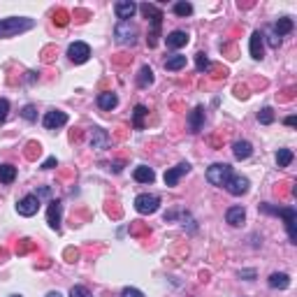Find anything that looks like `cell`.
Here are the masks:
<instances>
[{
    "label": "cell",
    "mask_w": 297,
    "mask_h": 297,
    "mask_svg": "<svg viewBox=\"0 0 297 297\" xmlns=\"http://www.w3.org/2000/svg\"><path fill=\"white\" fill-rule=\"evenodd\" d=\"M33 26H35V21L28 17L0 19V38H14V35H21L26 30H30Z\"/></svg>",
    "instance_id": "3"
},
{
    "label": "cell",
    "mask_w": 297,
    "mask_h": 297,
    "mask_svg": "<svg viewBox=\"0 0 297 297\" xmlns=\"http://www.w3.org/2000/svg\"><path fill=\"white\" fill-rule=\"evenodd\" d=\"M7 114H10V100L0 98V126L7 121Z\"/></svg>",
    "instance_id": "44"
},
{
    "label": "cell",
    "mask_w": 297,
    "mask_h": 297,
    "mask_svg": "<svg viewBox=\"0 0 297 297\" xmlns=\"http://www.w3.org/2000/svg\"><path fill=\"white\" fill-rule=\"evenodd\" d=\"M135 12H137V5L130 3V0H121V3L114 5V14H116V19H121V21H130V19L135 17Z\"/></svg>",
    "instance_id": "14"
},
{
    "label": "cell",
    "mask_w": 297,
    "mask_h": 297,
    "mask_svg": "<svg viewBox=\"0 0 297 297\" xmlns=\"http://www.w3.org/2000/svg\"><path fill=\"white\" fill-rule=\"evenodd\" d=\"M54 58H56V47H54V44L44 47V49H42V63H47V65H49V63H54Z\"/></svg>",
    "instance_id": "40"
},
{
    "label": "cell",
    "mask_w": 297,
    "mask_h": 297,
    "mask_svg": "<svg viewBox=\"0 0 297 297\" xmlns=\"http://www.w3.org/2000/svg\"><path fill=\"white\" fill-rule=\"evenodd\" d=\"M248 179L246 176H242V174H232L230 179H228V183L223 188H226L230 195H244V193H248Z\"/></svg>",
    "instance_id": "10"
},
{
    "label": "cell",
    "mask_w": 297,
    "mask_h": 297,
    "mask_svg": "<svg viewBox=\"0 0 297 297\" xmlns=\"http://www.w3.org/2000/svg\"><path fill=\"white\" fill-rule=\"evenodd\" d=\"M12 297H21V295H12Z\"/></svg>",
    "instance_id": "60"
},
{
    "label": "cell",
    "mask_w": 297,
    "mask_h": 297,
    "mask_svg": "<svg viewBox=\"0 0 297 297\" xmlns=\"http://www.w3.org/2000/svg\"><path fill=\"white\" fill-rule=\"evenodd\" d=\"M239 279L253 281V279H255V270H239Z\"/></svg>",
    "instance_id": "49"
},
{
    "label": "cell",
    "mask_w": 297,
    "mask_h": 297,
    "mask_svg": "<svg viewBox=\"0 0 297 297\" xmlns=\"http://www.w3.org/2000/svg\"><path fill=\"white\" fill-rule=\"evenodd\" d=\"M204 75H209L211 79L220 82V79H226V77H228V67H226V65H218V63H211L209 70L204 72Z\"/></svg>",
    "instance_id": "30"
},
{
    "label": "cell",
    "mask_w": 297,
    "mask_h": 297,
    "mask_svg": "<svg viewBox=\"0 0 297 297\" xmlns=\"http://www.w3.org/2000/svg\"><path fill=\"white\" fill-rule=\"evenodd\" d=\"M188 40H191V35H188L186 30H172V33L165 38V42H167L170 49H181V47L188 44Z\"/></svg>",
    "instance_id": "17"
},
{
    "label": "cell",
    "mask_w": 297,
    "mask_h": 297,
    "mask_svg": "<svg viewBox=\"0 0 297 297\" xmlns=\"http://www.w3.org/2000/svg\"><path fill=\"white\" fill-rule=\"evenodd\" d=\"M246 220V211H244V207H230V209L226 211V223L232 228H239Z\"/></svg>",
    "instance_id": "18"
},
{
    "label": "cell",
    "mask_w": 297,
    "mask_h": 297,
    "mask_svg": "<svg viewBox=\"0 0 297 297\" xmlns=\"http://www.w3.org/2000/svg\"><path fill=\"white\" fill-rule=\"evenodd\" d=\"M112 63H114V65H119V67H126V65H130V63H132V56H128V54H116L114 58H112Z\"/></svg>",
    "instance_id": "43"
},
{
    "label": "cell",
    "mask_w": 297,
    "mask_h": 297,
    "mask_svg": "<svg viewBox=\"0 0 297 297\" xmlns=\"http://www.w3.org/2000/svg\"><path fill=\"white\" fill-rule=\"evenodd\" d=\"M109 142H112V137L107 135V130H102V128H98V126L91 130V148L102 151V148L109 146Z\"/></svg>",
    "instance_id": "13"
},
{
    "label": "cell",
    "mask_w": 297,
    "mask_h": 297,
    "mask_svg": "<svg viewBox=\"0 0 297 297\" xmlns=\"http://www.w3.org/2000/svg\"><path fill=\"white\" fill-rule=\"evenodd\" d=\"M132 176H135V181H137V183H154L156 181V172L151 170V167H146V165L135 167Z\"/></svg>",
    "instance_id": "20"
},
{
    "label": "cell",
    "mask_w": 297,
    "mask_h": 297,
    "mask_svg": "<svg viewBox=\"0 0 297 297\" xmlns=\"http://www.w3.org/2000/svg\"><path fill=\"white\" fill-rule=\"evenodd\" d=\"M172 10H174L176 17H191V14H193V5H191V3H174V7H172Z\"/></svg>",
    "instance_id": "36"
},
{
    "label": "cell",
    "mask_w": 297,
    "mask_h": 297,
    "mask_svg": "<svg viewBox=\"0 0 297 297\" xmlns=\"http://www.w3.org/2000/svg\"><path fill=\"white\" fill-rule=\"evenodd\" d=\"M47 297H63V295L58 290H51V292H47Z\"/></svg>",
    "instance_id": "59"
},
{
    "label": "cell",
    "mask_w": 297,
    "mask_h": 297,
    "mask_svg": "<svg viewBox=\"0 0 297 297\" xmlns=\"http://www.w3.org/2000/svg\"><path fill=\"white\" fill-rule=\"evenodd\" d=\"M128 230H130L132 237H137V239H146V237L151 235V228H148L146 223H142V220H132Z\"/></svg>",
    "instance_id": "24"
},
{
    "label": "cell",
    "mask_w": 297,
    "mask_h": 297,
    "mask_svg": "<svg viewBox=\"0 0 297 297\" xmlns=\"http://www.w3.org/2000/svg\"><path fill=\"white\" fill-rule=\"evenodd\" d=\"M267 42H270V47H272V49H279V44H281V38H276V35L272 33L270 38H267Z\"/></svg>",
    "instance_id": "53"
},
{
    "label": "cell",
    "mask_w": 297,
    "mask_h": 297,
    "mask_svg": "<svg viewBox=\"0 0 297 297\" xmlns=\"http://www.w3.org/2000/svg\"><path fill=\"white\" fill-rule=\"evenodd\" d=\"M232 154H235L237 160H246L253 154V146H251V142H246V139H239V142H235V146H232Z\"/></svg>",
    "instance_id": "21"
},
{
    "label": "cell",
    "mask_w": 297,
    "mask_h": 297,
    "mask_svg": "<svg viewBox=\"0 0 297 297\" xmlns=\"http://www.w3.org/2000/svg\"><path fill=\"white\" fill-rule=\"evenodd\" d=\"M35 248H38V244H35L33 239H19V242L14 244V253L26 255V253H30V251H35Z\"/></svg>",
    "instance_id": "28"
},
{
    "label": "cell",
    "mask_w": 297,
    "mask_h": 297,
    "mask_svg": "<svg viewBox=\"0 0 297 297\" xmlns=\"http://www.w3.org/2000/svg\"><path fill=\"white\" fill-rule=\"evenodd\" d=\"M260 211H263V214H270V216H281V218L286 220L288 239H290L292 244H297V228H295L297 211H295V207H276V204L265 202V204H260Z\"/></svg>",
    "instance_id": "1"
},
{
    "label": "cell",
    "mask_w": 297,
    "mask_h": 297,
    "mask_svg": "<svg viewBox=\"0 0 297 297\" xmlns=\"http://www.w3.org/2000/svg\"><path fill=\"white\" fill-rule=\"evenodd\" d=\"M61 218H63V204L61 200H51L49 209H47V223H49L51 230H61Z\"/></svg>",
    "instance_id": "9"
},
{
    "label": "cell",
    "mask_w": 297,
    "mask_h": 297,
    "mask_svg": "<svg viewBox=\"0 0 297 297\" xmlns=\"http://www.w3.org/2000/svg\"><path fill=\"white\" fill-rule=\"evenodd\" d=\"M70 142H82V130H79V128L70 130Z\"/></svg>",
    "instance_id": "54"
},
{
    "label": "cell",
    "mask_w": 297,
    "mask_h": 297,
    "mask_svg": "<svg viewBox=\"0 0 297 297\" xmlns=\"http://www.w3.org/2000/svg\"><path fill=\"white\" fill-rule=\"evenodd\" d=\"M230 176H232V167L228 165V163H214V165L207 170V181H209L211 186H218V188L226 186Z\"/></svg>",
    "instance_id": "5"
},
{
    "label": "cell",
    "mask_w": 297,
    "mask_h": 297,
    "mask_svg": "<svg viewBox=\"0 0 297 297\" xmlns=\"http://www.w3.org/2000/svg\"><path fill=\"white\" fill-rule=\"evenodd\" d=\"M154 84V70L148 65H144L142 70H139V75H137V86L139 88H148Z\"/></svg>",
    "instance_id": "26"
},
{
    "label": "cell",
    "mask_w": 297,
    "mask_h": 297,
    "mask_svg": "<svg viewBox=\"0 0 297 297\" xmlns=\"http://www.w3.org/2000/svg\"><path fill=\"white\" fill-rule=\"evenodd\" d=\"M270 286L279 288V290H286V288H290V276H288L286 272H274V274L270 276Z\"/></svg>",
    "instance_id": "22"
},
{
    "label": "cell",
    "mask_w": 297,
    "mask_h": 297,
    "mask_svg": "<svg viewBox=\"0 0 297 297\" xmlns=\"http://www.w3.org/2000/svg\"><path fill=\"white\" fill-rule=\"evenodd\" d=\"M70 297H93V295L88 292V288H86V286H72Z\"/></svg>",
    "instance_id": "45"
},
{
    "label": "cell",
    "mask_w": 297,
    "mask_h": 297,
    "mask_svg": "<svg viewBox=\"0 0 297 297\" xmlns=\"http://www.w3.org/2000/svg\"><path fill=\"white\" fill-rule=\"evenodd\" d=\"M105 211H107V216L114 220H119L123 216V209H121V204H119V200H107Z\"/></svg>",
    "instance_id": "29"
},
{
    "label": "cell",
    "mask_w": 297,
    "mask_h": 297,
    "mask_svg": "<svg viewBox=\"0 0 297 297\" xmlns=\"http://www.w3.org/2000/svg\"><path fill=\"white\" fill-rule=\"evenodd\" d=\"M220 51H223V54H226V58H230V61H235V58H237V47H235V44H230V42L220 44Z\"/></svg>",
    "instance_id": "42"
},
{
    "label": "cell",
    "mask_w": 297,
    "mask_h": 297,
    "mask_svg": "<svg viewBox=\"0 0 297 297\" xmlns=\"http://www.w3.org/2000/svg\"><path fill=\"white\" fill-rule=\"evenodd\" d=\"M232 91H235V95L239 100H248V95H251V88H248L246 84H235V88H232Z\"/></svg>",
    "instance_id": "39"
},
{
    "label": "cell",
    "mask_w": 297,
    "mask_h": 297,
    "mask_svg": "<svg viewBox=\"0 0 297 297\" xmlns=\"http://www.w3.org/2000/svg\"><path fill=\"white\" fill-rule=\"evenodd\" d=\"M65 123H67V114H65V112H61V109L47 112V114H44V119H42V126L47 128V130H56V128L65 126Z\"/></svg>",
    "instance_id": "11"
},
{
    "label": "cell",
    "mask_w": 297,
    "mask_h": 297,
    "mask_svg": "<svg viewBox=\"0 0 297 297\" xmlns=\"http://www.w3.org/2000/svg\"><path fill=\"white\" fill-rule=\"evenodd\" d=\"M121 297H144V292L137 290V288H123Z\"/></svg>",
    "instance_id": "48"
},
{
    "label": "cell",
    "mask_w": 297,
    "mask_h": 297,
    "mask_svg": "<svg viewBox=\"0 0 297 297\" xmlns=\"http://www.w3.org/2000/svg\"><path fill=\"white\" fill-rule=\"evenodd\" d=\"M54 167H58V163H56V158H47L42 163V170H54Z\"/></svg>",
    "instance_id": "51"
},
{
    "label": "cell",
    "mask_w": 297,
    "mask_h": 297,
    "mask_svg": "<svg viewBox=\"0 0 297 297\" xmlns=\"http://www.w3.org/2000/svg\"><path fill=\"white\" fill-rule=\"evenodd\" d=\"M295 123H297V119H295V116H288V119H286V126H295Z\"/></svg>",
    "instance_id": "58"
},
{
    "label": "cell",
    "mask_w": 297,
    "mask_h": 297,
    "mask_svg": "<svg viewBox=\"0 0 297 297\" xmlns=\"http://www.w3.org/2000/svg\"><path fill=\"white\" fill-rule=\"evenodd\" d=\"M258 121L263 123V126H270V123H274V109H272V107H263V109L258 112Z\"/></svg>",
    "instance_id": "35"
},
{
    "label": "cell",
    "mask_w": 297,
    "mask_h": 297,
    "mask_svg": "<svg viewBox=\"0 0 297 297\" xmlns=\"http://www.w3.org/2000/svg\"><path fill=\"white\" fill-rule=\"evenodd\" d=\"M295 98V86H290V88H286V95H281V102H288V100H292Z\"/></svg>",
    "instance_id": "50"
},
{
    "label": "cell",
    "mask_w": 297,
    "mask_h": 297,
    "mask_svg": "<svg viewBox=\"0 0 297 297\" xmlns=\"http://www.w3.org/2000/svg\"><path fill=\"white\" fill-rule=\"evenodd\" d=\"M35 195H38V200H42V198H49V195H51V191H49L47 186H44V188H40V191L35 193Z\"/></svg>",
    "instance_id": "55"
},
{
    "label": "cell",
    "mask_w": 297,
    "mask_h": 297,
    "mask_svg": "<svg viewBox=\"0 0 297 297\" xmlns=\"http://www.w3.org/2000/svg\"><path fill=\"white\" fill-rule=\"evenodd\" d=\"M148 114V109L144 105H137L132 109V128L135 130H144V116Z\"/></svg>",
    "instance_id": "25"
},
{
    "label": "cell",
    "mask_w": 297,
    "mask_h": 297,
    "mask_svg": "<svg viewBox=\"0 0 297 297\" xmlns=\"http://www.w3.org/2000/svg\"><path fill=\"white\" fill-rule=\"evenodd\" d=\"M70 17L75 19V21H77V23H84L88 17H91V12H88V10H75V12H72V14H70Z\"/></svg>",
    "instance_id": "46"
},
{
    "label": "cell",
    "mask_w": 297,
    "mask_h": 297,
    "mask_svg": "<svg viewBox=\"0 0 297 297\" xmlns=\"http://www.w3.org/2000/svg\"><path fill=\"white\" fill-rule=\"evenodd\" d=\"M248 49H251V58H255V61H263V56H265V35L260 33V30H255V33L251 35Z\"/></svg>",
    "instance_id": "15"
},
{
    "label": "cell",
    "mask_w": 297,
    "mask_h": 297,
    "mask_svg": "<svg viewBox=\"0 0 297 297\" xmlns=\"http://www.w3.org/2000/svg\"><path fill=\"white\" fill-rule=\"evenodd\" d=\"M274 30H276V38H281V35H288L292 30V19H288V17H281L279 21H276V26H274Z\"/></svg>",
    "instance_id": "31"
},
{
    "label": "cell",
    "mask_w": 297,
    "mask_h": 297,
    "mask_svg": "<svg viewBox=\"0 0 297 297\" xmlns=\"http://www.w3.org/2000/svg\"><path fill=\"white\" fill-rule=\"evenodd\" d=\"M17 179V167L5 163V165H0V183H12Z\"/></svg>",
    "instance_id": "27"
},
{
    "label": "cell",
    "mask_w": 297,
    "mask_h": 297,
    "mask_svg": "<svg viewBox=\"0 0 297 297\" xmlns=\"http://www.w3.org/2000/svg\"><path fill=\"white\" fill-rule=\"evenodd\" d=\"M70 12H67V10H63V7H58V10H56L54 12V23H56V26H61V28H65L67 26V23H70Z\"/></svg>",
    "instance_id": "34"
},
{
    "label": "cell",
    "mask_w": 297,
    "mask_h": 297,
    "mask_svg": "<svg viewBox=\"0 0 297 297\" xmlns=\"http://www.w3.org/2000/svg\"><path fill=\"white\" fill-rule=\"evenodd\" d=\"M139 10H142V14L151 21V30H148V38H146V44L148 49H154L156 44H158V38H160V26H163V10L156 5H151V3H144V5H139Z\"/></svg>",
    "instance_id": "2"
},
{
    "label": "cell",
    "mask_w": 297,
    "mask_h": 297,
    "mask_svg": "<svg viewBox=\"0 0 297 297\" xmlns=\"http://www.w3.org/2000/svg\"><path fill=\"white\" fill-rule=\"evenodd\" d=\"M7 258H10V251H7L5 246H0V265L7 263Z\"/></svg>",
    "instance_id": "56"
},
{
    "label": "cell",
    "mask_w": 297,
    "mask_h": 297,
    "mask_svg": "<svg viewBox=\"0 0 297 297\" xmlns=\"http://www.w3.org/2000/svg\"><path fill=\"white\" fill-rule=\"evenodd\" d=\"M21 116H23V119H26V121L35 123V121H38V109H35L33 105H26V107H23V109H21Z\"/></svg>",
    "instance_id": "41"
},
{
    "label": "cell",
    "mask_w": 297,
    "mask_h": 297,
    "mask_svg": "<svg viewBox=\"0 0 297 297\" xmlns=\"http://www.w3.org/2000/svg\"><path fill=\"white\" fill-rule=\"evenodd\" d=\"M40 154H42V146H40V142H28L26 144V151H23L26 160H38Z\"/></svg>",
    "instance_id": "33"
},
{
    "label": "cell",
    "mask_w": 297,
    "mask_h": 297,
    "mask_svg": "<svg viewBox=\"0 0 297 297\" xmlns=\"http://www.w3.org/2000/svg\"><path fill=\"white\" fill-rule=\"evenodd\" d=\"M188 172H191V163H186V160H183V163H179L176 167L165 170V176H163V179H165V186H176V183H179V179H181L183 174H188Z\"/></svg>",
    "instance_id": "12"
},
{
    "label": "cell",
    "mask_w": 297,
    "mask_h": 297,
    "mask_svg": "<svg viewBox=\"0 0 297 297\" xmlns=\"http://www.w3.org/2000/svg\"><path fill=\"white\" fill-rule=\"evenodd\" d=\"M49 265H51V258H42V263H40L38 267H40V270H47Z\"/></svg>",
    "instance_id": "57"
},
{
    "label": "cell",
    "mask_w": 297,
    "mask_h": 297,
    "mask_svg": "<svg viewBox=\"0 0 297 297\" xmlns=\"http://www.w3.org/2000/svg\"><path fill=\"white\" fill-rule=\"evenodd\" d=\"M183 67H186V56L174 54V56H167L165 58V70L179 72V70H183Z\"/></svg>",
    "instance_id": "23"
},
{
    "label": "cell",
    "mask_w": 297,
    "mask_h": 297,
    "mask_svg": "<svg viewBox=\"0 0 297 297\" xmlns=\"http://www.w3.org/2000/svg\"><path fill=\"white\" fill-rule=\"evenodd\" d=\"M63 258H65L67 260V263H77V260H79V251H77V248H65V253H63Z\"/></svg>",
    "instance_id": "47"
},
{
    "label": "cell",
    "mask_w": 297,
    "mask_h": 297,
    "mask_svg": "<svg viewBox=\"0 0 297 297\" xmlns=\"http://www.w3.org/2000/svg\"><path fill=\"white\" fill-rule=\"evenodd\" d=\"M274 195H276V198H290V195H292L290 183H288V181L276 183V186H274Z\"/></svg>",
    "instance_id": "37"
},
{
    "label": "cell",
    "mask_w": 297,
    "mask_h": 297,
    "mask_svg": "<svg viewBox=\"0 0 297 297\" xmlns=\"http://www.w3.org/2000/svg\"><path fill=\"white\" fill-rule=\"evenodd\" d=\"M202 126H204V107L198 105L191 114H188V130L195 135V132L202 130Z\"/></svg>",
    "instance_id": "16"
},
{
    "label": "cell",
    "mask_w": 297,
    "mask_h": 297,
    "mask_svg": "<svg viewBox=\"0 0 297 297\" xmlns=\"http://www.w3.org/2000/svg\"><path fill=\"white\" fill-rule=\"evenodd\" d=\"M67 56H70L72 63L82 65V63H86L88 58H91V47H88L86 42H72L70 47H67Z\"/></svg>",
    "instance_id": "7"
},
{
    "label": "cell",
    "mask_w": 297,
    "mask_h": 297,
    "mask_svg": "<svg viewBox=\"0 0 297 297\" xmlns=\"http://www.w3.org/2000/svg\"><path fill=\"white\" fill-rule=\"evenodd\" d=\"M160 207V198L158 195H148V193H142V195H137L135 198V209H137V214L142 216H148V214H156Z\"/></svg>",
    "instance_id": "6"
},
{
    "label": "cell",
    "mask_w": 297,
    "mask_h": 297,
    "mask_svg": "<svg viewBox=\"0 0 297 297\" xmlns=\"http://www.w3.org/2000/svg\"><path fill=\"white\" fill-rule=\"evenodd\" d=\"M114 40L123 47H135L137 42V26L132 21H119L114 28Z\"/></svg>",
    "instance_id": "4"
},
{
    "label": "cell",
    "mask_w": 297,
    "mask_h": 297,
    "mask_svg": "<svg viewBox=\"0 0 297 297\" xmlns=\"http://www.w3.org/2000/svg\"><path fill=\"white\" fill-rule=\"evenodd\" d=\"M17 211H19V216H26V218H30V216H35L40 211V200H38V195H26V198H21L17 202Z\"/></svg>",
    "instance_id": "8"
},
{
    "label": "cell",
    "mask_w": 297,
    "mask_h": 297,
    "mask_svg": "<svg viewBox=\"0 0 297 297\" xmlns=\"http://www.w3.org/2000/svg\"><path fill=\"white\" fill-rule=\"evenodd\" d=\"M292 158H295V156H292L290 148H279V151H276V165L279 167H288L292 163Z\"/></svg>",
    "instance_id": "32"
},
{
    "label": "cell",
    "mask_w": 297,
    "mask_h": 297,
    "mask_svg": "<svg viewBox=\"0 0 297 297\" xmlns=\"http://www.w3.org/2000/svg\"><path fill=\"white\" fill-rule=\"evenodd\" d=\"M209 58H207V54L204 51H200V54H195V67H198V72H207L209 70Z\"/></svg>",
    "instance_id": "38"
},
{
    "label": "cell",
    "mask_w": 297,
    "mask_h": 297,
    "mask_svg": "<svg viewBox=\"0 0 297 297\" xmlns=\"http://www.w3.org/2000/svg\"><path fill=\"white\" fill-rule=\"evenodd\" d=\"M123 165H126V163H123V160H116V163H109V170H112V172H116V174H119V172H123Z\"/></svg>",
    "instance_id": "52"
},
{
    "label": "cell",
    "mask_w": 297,
    "mask_h": 297,
    "mask_svg": "<svg viewBox=\"0 0 297 297\" xmlns=\"http://www.w3.org/2000/svg\"><path fill=\"white\" fill-rule=\"evenodd\" d=\"M95 102H98V107L102 112H112L116 105H119V95L112 93V91H105V93L98 95V100H95Z\"/></svg>",
    "instance_id": "19"
}]
</instances>
